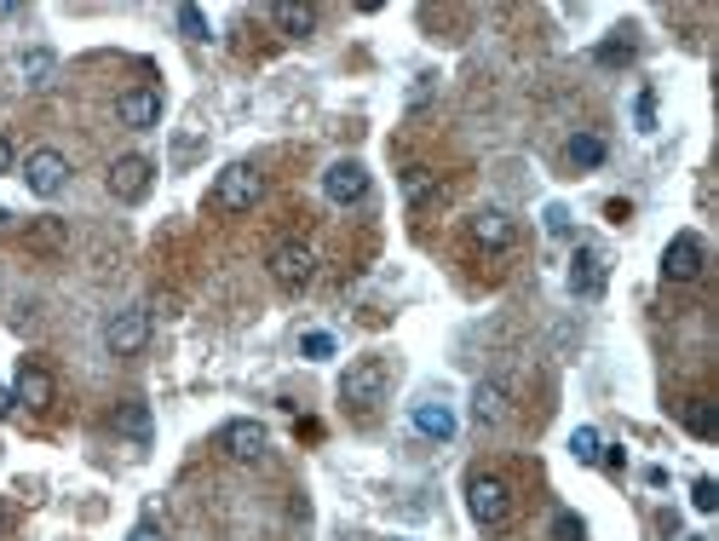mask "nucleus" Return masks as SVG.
<instances>
[{
    "label": "nucleus",
    "mask_w": 719,
    "mask_h": 541,
    "mask_svg": "<svg viewBox=\"0 0 719 541\" xmlns=\"http://www.w3.org/2000/svg\"><path fill=\"white\" fill-rule=\"evenodd\" d=\"M466 513L484 524V530H506L512 524V490H506V479H495V472H472V479H466Z\"/></svg>",
    "instance_id": "nucleus-1"
},
{
    "label": "nucleus",
    "mask_w": 719,
    "mask_h": 541,
    "mask_svg": "<svg viewBox=\"0 0 719 541\" xmlns=\"http://www.w3.org/2000/svg\"><path fill=\"white\" fill-rule=\"evenodd\" d=\"M392 386V363L386 357H357L346 375H339V397L352 403V410H368V403H381Z\"/></svg>",
    "instance_id": "nucleus-2"
},
{
    "label": "nucleus",
    "mask_w": 719,
    "mask_h": 541,
    "mask_svg": "<svg viewBox=\"0 0 719 541\" xmlns=\"http://www.w3.org/2000/svg\"><path fill=\"white\" fill-rule=\"evenodd\" d=\"M259 190H265L259 167H248V161H230L225 174L214 179V208H219V214H248L254 201H259Z\"/></svg>",
    "instance_id": "nucleus-3"
},
{
    "label": "nucleus",
    "mask_w": 719,
    "mask_h": 541,
    "mask_svg": "<svg viewBox=\"0 0 719 541\" xmlns=\"http://www.w3.org/2000/svg\"><path fill=\"white\" fill-rule=\"evenodd\" d=\"M265 265H270V283L288 288V294H299L305 283L317 277V248L294 236V243H277V248H270V259H265Z\"/></svg>",
    "instance_id": "nucleus-4"
},
{
    "label": "nucleus",
    "mask_w": 719,
    "mask_h": 541,
    "mask_svg": "<svg viewBox=\"0 0 719 541\" xmlns=\"http://www.w3.org/2000/svg\"><path fill=\"white\" fill-rule=\"evenodd\" d=\"M145 341H150V312H145V306H121V312H110V323H105V346H110L116 357H139Z\"/></svg>",
    "instance_id": "nucleus-5"
},
{
    "label": "nucleus",
    "mask_w": 719,
    "mask_h": 541,
    "mask_svg": "<svg viewBox=\"0 0 719 541\" xmlns=\"http://www.w3.org/2000/svg\"><path fill=\"white\" fill-rule=\"evenodd\" d=\"M702 265H708V243H702L697 230H679L673 243L662 248V277L668 283H697Z\"/></svg>",
    "instance_id": "nucleus-6"
},
{
    "label": "nucleus",
    "mask_w": 719,
    "mask_h": 541,
    "mask_svg": "<svg viewBox=\"0 0 719 541\" xmlns=\"http://www.w3.org/2000/svg\"><path fill=\"white\" fill-rule=\"evenodd\" d=\"M105 185H110L116 201H145L150 185H156V161H150V156H116Z\"/></svg>",
    "instance_id": "nucleus-7"
},
{
    "label": "nucleus",
    "mask_w": 719,
    "mask_h": 541,
    "mask_svg": "<svg viewBox=\"0 0 719 541\" xmlns=\"http://www.w3.org/2000/svg\"><path fill=\"white\" fill-rule=\"evenodd\" d=\"M219 450H225L230 461L254 466V461H265V450H270V432H265V421H225V426H219Z\"/></svg>",
    "instance_id": "nucleus-8"
},
{
    "label": "nucleus",
    "mask_w": 719,
    "mask_h": 541,
    "mask_svg": "<svg viewBox=\"0 0 719 541\" xmlns=\"http://www.w3.org/2000/svg\"><path fill=\"white\" fill-rule=\"evenodd\" d=\"M604 283H610V259H604L599 248L581 243V248L570 254V294H581V299H599V294H604Z\"/></svg>",
    "instance_id": "nucleus-9"
},
{
    "label": "nucleus",
    "mask_w": 719,
    "mask_h": 541,
    "mask_svg": "<svg viewBox=\"0 0 719 541\" xmlns=\"http://www.w3.org/2000/svg\"><path fill=\"white\" fill-rule=\"evenodd\" d=\"M23 185L36 196H58L63 185H70V161H63L58 150H29L23 161Z\"/></svg>",
    "instance_id": "nucleus-10"
},
{
    "label": "nucleus",
    "mask_w": 719,
    "mask_h": 541,
    "mask_svg": "<svg viewBox=\"0 0 719 541\" xmlns=\"http://www.w3.org/2000/svg\"><path fill=\"white\" fill-rule=\"evenodd\" d=\"M323 196H328V201H339V208L363 201V196H368V167H363V161H352V156H346V161H334L328 174H323Z\"/></svg>",
    "instance_id": "nucleus-11"
},
{
    "label": "nucleus",
    "mask_w": 719,
    "mask_h": 541,
    "mask_svg": "<svg viewBox=\"0 0 719 541\" xmlns=\"http://www.w3.org/2000/svg\"><path fill=\"white\" fill-rule=\"evenodd\" d=\"M506 415H512V381H506V375L477 381V392H472V421H477V426H501Z\"/></svg>",
    "instance_id": "nucleus-12"
},
{
    "label": "nucleus",
    "mask_w": 719,
    "mask_h": 541,
    "mask_svg": "<svg viewBox=\"0 0 719 541\" xmlns=\"http://www.w3.org/2000/svg\"><path fill=\"white\" fill-rule=\"evenodd\" d=\"M472 243L484 248V254H506L512 243H519V225H512L501 208H477L472 214Z\"/></svg>",
    "instance_id": "nucleus-13"
},
{
    "label": "nucleus",
    "mask_w": 719,
    "mask_h": 541,
    "mask_svg": "<svg viewBox=\"0 0 719 541\" xmlns=\"http://www.w3.org/2000/svg\"><path fill=\"white\" fill-rule=\"evenodd\" d=\"M116 116H121V127H132V132H150V127L161 121V92H156V87L121 92V98H116Z\"/></svg>",
    "instance_id": "nucleus-14"
},
{
    "label": "nucleus",
    "mask_w": 719,
    "mask_h": 541,
    "mask_svg": "<svg viewBox=\"0 0 719 541\" xmlns=\"http://www.w3.org/2000/svg\"><path fill=\"white\" fill-rule=\"evenodd\" d=\"M12 397L23 403V410H52L58 386H52V375H47L41 363H23V368H18V381H12Z\"/></svg>",
    "instance_id": "nucleus-15"
},
{
    "label": "nucleus",
    "mask_w": 719,
    "mask_h": 541,
    "mask_svg": "<svg viewBox=\"0 0 719 541\" xmlns=\"http://www.w3.org/2000/svg\"><path fill=\"white\" fill-rule=\"evenodd\" d=\"M270 23H277L283 36L305 41V36H317V7H299V0H277V7H270Z\"/></svg>",
    "instance_id": "nucleus-16"
},
{
    "label": "nucleus",
    "mask_w": 719,
    "mask_h": 541,
    "mask_svg": "<svg viewBox=\"0 0 719 541\" xmlns=\"http://www.w3.org/2000/svg\"><path fill=\"white\" fill-rule=\"evenodd\" d=\"M116 432L121 437H132V444H150V403H139V397H127L121 410H116Z\"/></svg>",
    "instance_id": "nucleus-17"
},
{
    "label": "nucleus",
    "mask_w": 719,
    "mask_h": 541,
    "mask_svg": "<svg viewBox=\"0 0 719 541\" xmlns=\"http://www.w3.org/2000/svg\"><path fill=\"white\" fill-rule=\"evenodd\" d=\"M415 432L421 437H437V444H450V437H455V415L443 410V403H415Z\"/></svg>",
    "instance_id": "nucleus-18"
},
{
    "label": "nucleus",
    "mask_w": 719,
    "mask_h": 541,
    "mask_svg": "<svg viewBox=\"0 0 719 541\" xmlns=\"http://www.w3.org/2000/svg\"><path fill=\"white\" fill-rule=\"evenodd\" d=\"M684 432H691V437H719L713 397H691V403H684Z\"/></svg>",
    "instance_id": "nucleus-19"
},
{
    "label": "nucleus",
    "mask_w": 719,
    "mask_h": 541,
    "mask_svg": "<svg viewBox=\"0 0 719 541\" xmlns=\"http://www.w3.org/2000/svg\"><path fill=\"white\" fill-rule=\"evenodd\" d=\"M18 76H23L29 87H52V76H58V58L36 47V52H23V58H18Z\"/></svg>",
    "instance_id": "nucleus-20"
},
{
    "label": "nucleus",
    "mask_w": 719,
    "mask_h": 541,
    "mask_svg": "<svg viewBox=\"0 0 719 541\" xmlns=\"http://www.w3.org/2000/svg\"><path fill=\"white\" fill-rule=\"evenodd\" d=\"M564 156H570V167H599L604 161V139H599V132H570Z\"/></svg>",
    "instance_id": "nucleus-21"
},
{
    "label": "nucleus",
    "mask_w": 719,
    "mask_h": 541,
    "mask_svg": "<svg viewBox=\"0 0 719 541\" xmlns=\"http://www.w3.org/2000/svg\"><path fill=\"white\" fill-rule=\"evenodd\" d=\"M570 455H575L581 466H599V461H604V437H599L593 426H575V432H570Z\"/></svg>",
    "instance_id": "nucleus-22"
},
{
    "label": "nucleus",
    "mask_w": 719,
    "mask_h": 541,
    "mask_svg": "<svg viewBox=\"0 0 719 541\" xmlns=\"http://www.w3.org/2000/svg\"><path fill=\"white\" fill-rule=\"evenodd\" d=\"M403 196L415 201V208H426V201L437 196V179L426 174V167H408V174H403Z\"/></svg>",
    "instance_id": "nucleus-23"
},
{
    "label": "nucleus",
    "mask_w": 719,
    "mask_h": 541,
    "mask_svg": "<svg viewBox=\"0 0 719 541\" xmlns=\"http://www.w3.org/2000/svg\"><path fill=\"white\" fill-rule=\"evenodd\" d=\"M179 29L190 41H208V18H201V7H179Z\"/></svg>",
    "instance_id": "nucleus-24"
},
{
    "label": "nucleus",
    "mask_w": 719,
    "mask_h": 541,
    "mask_svg": "<svg viewBox=\"0 0 719 541\" xmlns=\"http://www.w3.org/2000/svg\"><path fill=\"white\" fill-rule=\"evenodd\" d=\"M691 506H697V513H713V506H719V484L713 479H697L691 484Z\"/></svg>",
    "instance_id": "nucleus-25"
},
{
    "label": "nucleus",
    "mask_w": 719,
    "mask_h": 541,
    "mask_svg": "<svg viewBox=\"0 0 719 541\" xmlns=\"http://www.w3.org/2000/svg\"><path fill=\"white\" fill-rule=\"evenodd\" d=\"M553 541H588V524H581L575 513H559L553 519Z\"/></svg>",
    "instance_id": "nucleus-26"
},
{
    "label": "nucleus",
    "mask_w": 719,
    "mask_h": 541,
    "mask_svg": "<svg viewBox=\"0 0 719 541\" xmlns=\"http://www.w3.org/2000/svg\"><path fill=\"white\" fill-rule=\"evenodd\" d=\"M299 352H305V357H334V334H323V328H317V334H305Z\"/></svg>",
    "instance_id": "nucleus-27"
},
{
    "label": "nucleus",
    "mask_w": 719,
    "mask_h": 541,
    "mask_svg": "<svg viewBox=\"0 0 719 541\" xmlns=\"http://www.w3.org/2000/svg\"><path fill=\"white\" fill-rule=\"evenodd\" d=\"M639 132H657V92H639Z\"/></svg>",
    "instance_id": "nucleus-28"
},
{
    "label": "nucleus",
    "mask_w": 719,
    "mask_h": 541,
    "mask_svg": "<svg viewBox=\"0 0 719 541\" xmlns=\"http://www.w3.org/2000/svg\"><path fill=\"white\" fill-rule=\"evenodd\" d=\"M541 219H546V230H553V236H570V208H564V201H553Z\"/></svg>",
    "instance_id": "nucleus-29"
},
{
    "label": "nucleus",
    "mask_w": 719,
    "mask_h": 541,
    "mask_svg": "<svg viewBox=\"0 0 719 541\" xmlns=\"http://www.w3.org/2000/svg\"><path fill=\"white\" fill-rule=\"evenodd\" d=\"M633 58V41H604L599 47V63H628Z\"/></svg>",
    "instance_id": "nucleus-30"
},
{
    "label": "nucleus",
    "mask_w": 719,
    "mask_h": 541,
    "mask_svg": "<svg viewBox=\"0 0 719 541\" xmlns=\"http://www.w3.org/2000/svg\"><path fill=\"white\" fill-rule=\"evenodd\" d=\"M127 541H167V530H161V524H139Z\"/></svg>",
    "instance_id": "nucleus-31"
},
{
    "label": "nucleus",
    "mask_w": 719,
    "mask_h": 541,
    "mask_svg": "<svg viewBox=\"0 0 719 541\" xmlns=\"http://www.w3.org/2000/svg\"><path fill=\"white\" fill-rule=\"evenodd\" d=\"M12 410H18V397H12V386H0V421H7Z\"/></svg>",
    "instance_id": "nucleus-32"
},
{
    "label": "nucleus",
    "mask_w": 719,
    "mask_h": 541,
    "mask_svg": "<svg viewBox=\"0 0 719 541\" xmlns=\"http://www.w3.org/2000/svg\"><path fill=\"white\" fill-rule=\"evenodd\" d=\"M0 174H12V145L0 139Z\"/></svg>",
    "instance_id": "nucleus-33"
},
{
    "label": "nucleus",
    "mask_w": 719,
    "mask_h": 541,
    "mask_svg": "<svg viewBox=\"0 0 719 541\" xmlns=\"http://www.w3.org/2000/svg\"><path fill=\"white\" fill-rule=\"evenodd\" d=\"M0 530H7V513H0Z\"/></svg>",
    "instance_id": "nucleus-34"
}]
</instances>
